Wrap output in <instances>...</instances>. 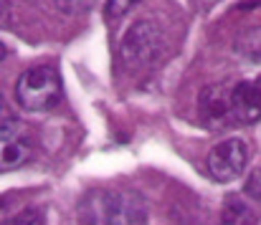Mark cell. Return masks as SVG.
I'll return each instance as SVG.
<instances>
[{
  "instance_id": "6da1fadb",
  "label": "cell",
  "mask_w": 261,
  "mask_h": 225,
  "mask_svg": "<svg viewBox=\"0 0 261 225\" xmlns=\"http://www.w3.org/2000/svg\"><path fill=\"white\" fill-rule=\"evenodd\" d=\"M61 96V76L54 66H31L15 83V99L25 111H51Z\"/></svg>"
},
{
  "instance_id": "7a4b0ae2",
  "label": "cell",
  "mask_w": 261,
  "mask_h": 225,
  "mask_svg": "<svg viewBox=\"0 0 261 225\" xmlns=\"http://www.w3.org/2000/svg\"><path fill=\"white\" fill-rule=\"evenodd\" d=\"M96 218L104 225H147V205L135 190H114L96 203Z\"/></svg>"
},
{
  "instance_id": "3957f363",
  "label": "cell",
  "mask_w": 261,
  "mask_h": 225,
  "mask_svg": "<svg viewBox=\"0 0 261 225\" xmlns=\"http://www.w3.org/2000/svg\"><path fill=\"white\" fill-rule=\"evenodd\" d=\"M246 162H249V145L244 139L233 137V139L218 142L208 152L205 167H208V175L216 182H231V180L244 175Z\"/></svg>"
},
{
  "instance_id": "277c9868",
  "label": "cell",
  "mask_w": 261,
  "mask_h": 225,
  "mask_svg": "<svg viewBox=\"0 0 261 225\" xmlns=\"http://www.w3.org/2000/svg\"><path fill=\"white\" fill-rule=\"evenodd\" d=\"M163 48V33L152 20H140L135 23L124 41H122V59L129 66H145L160 56Z\"/></svg>"
},
{
  "instance_id": "5b68a950",
  "label": "cell",
  "mask_w": 261,
  "mask_h": 225,
  "mask_svg": "<svg viewBox=\"0 0 261 225\" xmlns=\"http://www.w3.org/2000/svg\"><path fill=\"white\" fill-rule=\"evenodd\" d=\"M33 154V137L25 124L5 122L0 124V172L23 167Z\"/></svg>"
},
{
  "instance_id": "8992f818",
  "label": "cell",
  "mask_w": 261,
  "mask_h": 225,
  "mask_svg": "<svg viewBox=\"0 0 261 225\" xmlns=\"http://www.w3.org/2000/svg\"><path fill=\"white\" fill-rule=\"evenodd\" d=\"M231 119L244 124L261 119V76L231 86Z\"/></svg>"
},
{
  "instance_id": "52a82bcc",
  "label": "cell",
  "mask_w": 261,
  "mask_h": 225,
  "mask_svg": "<svg viewBox=\"0 0 261 225\" xmlns=\"http://www.w3.org/2000/svg\"><path fill=\"white\" fill-rule=\"evenodd\" d=\"M200 111L208 122L211 119H228L231 117V89H226V86L205 89L203 101H200Z\"/></svg>"
},
{
  "instance_id": "ba28073f",
  "label": "cell",
  "mask_w": 261,
  "mask_h": 225,
  "mask_svg": "<svg viewBox=\"0 0 261 225\" xmlns=\"http://www.w3.org/2000/svg\"><path fill=\"white\" fill-rule=\"evenodd\" d=\"M221 225H256V215H254V210L249 208L246 200H241L239 195H231L223 203Z\"/></svg>"
},
{
  "instance_id": "9c48e42d",
  "label": "cell",
  "mask_w": 261,
  "mask_h": 225,
  "mask_svg": "<svg viewBox=\"0 0 261 225\" xmlns=\"http://www.w3.org/2000/svg\"><path fill=\"white\" fill-rule=\"evenodd\" d=\"M239 51L246 56H261V28H251L239 38Z\"/></svg>"
},
{
  "instance_id": "30bf717a",
  "label": "cell",
  "mask_w": 261,
  "mask_h": 225,
  "mask_svg": "<svg viewBox=\"0 0 261 225\" xmlns=\"http://www.w3.org/2000/svg\"><path fill=\"white\" fill-rule=\"evenodd\" d=\"M0 225H41V213L36 208H28V210H23V213L3 220Z\"/></svg>"
},
{
  "instance_id": "8fae6325",
  "label": "cell",
  "mask_w": 261,
  "mask_h": 225,
  "mask_svg": "<svg viewBox=\"0 0 261 225\" xmlns=\"http://www.w3.org/2000/svg\"><path fill=\"white\" fill-rule=\"evenodd\" d=\"M137 3H142V0H107V15H109V18H122V15H127Z\"/></svg>"
},
{
  "instance_id": "7c38bea8",
  "label": "cell",
  "mask_w": 261,
  "mask_h": 225,
  "mask_svg": "<svg viewBox=\"0 0 261 225\" xmlns=\"http://www.w3.org/2000/svg\"><path fill=\"white\" fill-rule=\"evenodd\" d=\"M246 195L254 198V200H261V170L251 172V177L246 182Z\"/></svg>"
},
{
  "instance_id": "4fadbf2b",
  "label": "cell",
  "mask_w": 261,
  "mask_h": 225,
  "mask_svg": "<svg viewBox=\"0 0 261 225\" xmlns=\"http://www.w3.org/2000/svg\"><path fill=\"white\" fill-rule=\"evenodd\" d=\"M5 56H8V51H5V46L0 43V61H5Z\"/></svg>"
}]
</instances>
